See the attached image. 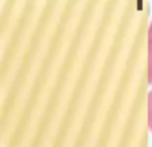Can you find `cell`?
Instances as JSON below:
<instances>
[{
  "label": "cell",
  "instance_id": "1",
  "mask_svg": "<svg viewBox=\"0 0 152 147\" xmlns=\"http://www.w3.org/2000/svg\"><path fill=\"white\" fill-rule=\"evenodd\" d=\"M148 83L152 84V37L148 36Z\"/></svg>",
  "mask_w": 152,
  "mask_h": 147
},
{
  "label": "cell",
  "instance_id": "2",
  "mask_svg": "<svg viewBox=\"0 0 152 147\" xmlns=\"http://www.w3.org/2000/svg\"><path fill=\"white\" fill-rule=\"evenodd\" d=\"M148 127L152 131V90L148 94Z\"/></svg>",
  "mask_w": 152,
  "mask_h": 147
},
{
  "label": "cell",
  "instance_id": "3",
  "mask_svg": "<svg viewBox=\"0 0 152 147\" xmlns=\"http://www.w3.org/2000/svg\"><path fill=\"white\" fill-rule=\"evenodd\" d=\"M148 36L152 37V23H151V27H150V31H148Z\"/></svg>",
  "mask_w": 152,
  "mask_h": 147
}]
</instances>
